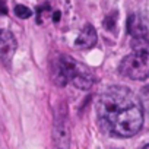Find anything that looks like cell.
Returning <instances> with one entry per match:
<instances>
[{"label":"cell","mask_w":149,"mask_h":149,"mask_svg":"<svg viewBox=\"0 0 149 149\" xmlns=\"http://www.w3.org/2000/svg\"><path fill=\"white\" fill-rule=\"evenodd\" d=\"M120 73L133 81H143L149 78V38L148 35L134 37L132 41V51L121 60Z\"/></svg>","instance_id":"7a4b0ae2"},{"label":"cell","mask_w":149,"mask_h":149,"mask_svg":"<svg viewBox=\"0 0 149 149\" xmlns=\"http://www.w3.org/2000/svg\"><path fill=\"white\" fill-rule=\"evenodd\" d=\"M54 82L60 86L72 84L79 89H89L94 78L86 66L81 64L72 57L60 56L54 66Z\"/></svg>","instance_id":"3957f363"},{"label":"cell","mask_w":149,"mask_h":149,"mask_svg":"<svg viewBox=\"0 0 149 149\" xmlns=\"http://www.w3.org/2000/svg\"><path fill=\"white\" fill-rule=\"evenodd\" d=\"M58 19H60V12H54L53 21H54V22H58Z\"/></svg>","instance_id":"30bf717a"},{"label":"cell","mask_w":149,"mask_h":149,"mask_svg":"<svg viewBox=\"0 0 149 149\" xmlns=\"http://www.w3.org/2000/svg\"><path fill=\"white\" fill-rule=\"evenodd\" d=\"M15 15H16L18 18H21V19H28V18H31L32 12H31V9H28L26 6L18 5V6L15 8Z\"/></svg>","instance_id":"ba28073f"},{"label":"cell","mask_w":149,"mask_h":149,"mask_svg":"<svg viewBox=\"0 0 149 149\" xmlns=\"http://www.w3.org/2000/svg\"><path fill=\"white\" fill-rule=\"evenodd\" d=\"M53 139L57 149H69L70 148V129L67 120V111L63 107L54 116L53 126Z\"/></svg>","instance_id":"277c9868"},{"label":"cell","mask_w":149,"mask_h":149,"mask_svg":"<svg viewBox=\"0 0 149 149\" xmlns=\"http://www.w3.org/2000/svg\"><path fill=\"white\" fill-rule=\"evenodd\" d=\"M127 29L130 32V35L134 38V37H142V35H146V28L142 22V19L137 16V15H130L129 19H127Z\"/></svg>","instance_id":"52a82bcc"},{"label":"cell","mask_w":149,"mask_h":149,"mask_svg":"<svg viewBox=\"0 0 149 149\" xmlns=\"http://www.w3.org/2000/svg\"><path fill=\"white\" fill-rule=\"evenodd\" d=\"M97 42V31L94 29L92 25L86 24L85 28L81 31V34L78 35L76 41H74V45L76 48H82V50H86V48H91L94 47Z\"/></svg>","instance_id":"8992f818"},{"label":"cell","mask_w":149,"mask_h":149,"mask_svg":"<svg viewBox=\"0 0 149 149\" xmlns=\"http://www.w3.org/2000/svg\"><path fill=\"white\" fill-rule=\"evenodd\" d=\"M97 117L101 129L114 137H132L143 124L140 100L126 86L105 89L97 102Z\"/></svg>","instance_id":"6da1fadb"},{"label":"cell","mask_w":149,"mask_h":149,"mask_svg":"<svg viewBox=\"0 0 149 149\" xmlns=\"http://www.w3.org/2000/svg\"><path fill=\"white\" fill-rule=\"evenodd\" d=\"M0 13L2 15L8 13V8H6V3L3 2V0H0Z\"/></svg>","instance_id":"9c48e42d"},{"label":"cell","mask_w":149,"mask_h":149,"mask_svg":"<svg viewBox=\"0 0 149 149\" xmlns=\"http://www.w3.org/2000/svg\"><path fill=\"white\" fill-rule=\"evenodd\" d=\"M18 48L16 38L8 29H0V63L5 67H10L12 58Z\"/></svg>","instance_id":"5b68a950"},{"label":"cell","mask_w":149,"mask_h":149,"mask_svg":"<svg viewBox=\"0 0 149 149\" xmlns=\"http://www.w3.org/2000/svg\"><path fill=\"white\" fill-rule=\"evenodd\" d=\"M143 149H149V145H146V146H145V148H143Z\"/></svg>","instance_id":"8fae6325"}]
</instances>
